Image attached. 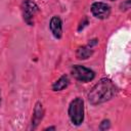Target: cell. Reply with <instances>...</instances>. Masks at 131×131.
Segmentation results:
<instances>
[{
	"label": "cell",
	"mask_w": 131,
	"mask_h": 131,
	"mask_svg": "<svg viewBox=\"0 0 131 131\" xmlns=\"http://www.w3.org/2000/svg\"><path fill=\"white\" fill-rule=\"evenodd\" d=\"M119 89L117 85L108 78H101L87 94L88 101L91 105H98L114 98Z\"/></svg>",
	"instance_id": "1"
},
{
	"label": "cell",
	"mask_w": 131,
	"mask_h": 131,
	"mask_svg": "<svg viewBox=\"0 0 131 131\" xmlns=\"http://www.w3.org/2000/svg\"><path fill=\"white\" fill-rule=\"evenodd\" d=\"M94 53V50L90 47H88L87 45L84 46H79L76 50V57L79 60H86L88 58H90Z\"/></svg>",
	"instance_id": "9"
},
{
	"label": "cell",
	"mask_w": 131,
	"mask_h": 131,
	"mask_svg": "<svg viewBox=\"0 0 131 131\" xmlns=\"http://www.w3.org/2000/svg\"><path fill=\"white\" fill-rule=\"evenodd\" d=\"M39 11V6L33 0H24L21 2V14L26 25L32 27L35 24V16Z\"/></svg>",
	"instance_id": "3"
},
{
	"label": "cell",
	"mask_w": 131,
	"mask_h": 131,
	"mask_svg": "<svg viewBox=\"0 0 131 131\" xmlns=\"http://www.w3.org/2000/svg\"><path fill=\"white\" fill-rule=\"evenodd\" d=\"M90 10H91L92 15L94 17L98 18V19H106V18H108V16L111 15V12H112L111 6L107 3L102 2V1L93 2L91 4Z\"/></svg>",
	"instance_id": "5"
},
{
	"label": "cell",
	"mask_w": 131,
	"mask_h": 131,
	"mask_svg": "<svg viewBox=\"0 0 131 131\" xmlns=\"http://www.w3.org/2000/svg\"><path fill=\"white\" fill-rule=\"evenodd\" d=\"M98 44V40L96 39V38H94V39H91V40H89L88 41V44H87V46L88 47H90V48H93L94 46H96Z\"/></svg>",
	"instance_id": "13"
},
{
	"label": "cell",
	"mask_w": 131,
	"mask_h": 131,
	"mask_svg": "<svg viewBox=\"0 0 131 131\" xmlns=\"http://www.w3.org/2000/svg\"><path fill=\"white\" fill-rule=\"evenodd\" d=\"M71 75L75 80L80 83H88L95 78V72L93 70L81 64L73 66L71 68Z\"/></svg>",
	"instance_id": "4"
},
{
	"label": "cell",
	"mask_w": 131,
	"mask_h": 131,
	"mask_svg": "<svg viewBox=\"0 0 131 131\" xmlns=\"http://www.w3.org/2000/svg\"><path fill=\"white\" fill-rule=\"evenodd\" d=\"M111 1H115V0H111Z\"/></svg>",
	"instance_id": "16"
},
{
	"label": "cell",
	"mask_w": 131,
	"mask_h": 131,
	"mask_svg": "<svg viewBox=\"0 0 131 131\" xmlns=\"http://www.w3.org/2000/svg\"><path fill=\"white\" fill-rule=\"evenodd\" d=\"M44 114H45V111H44V106H43L42 102L37 101L35 103L31 123H30V129L31 130H35L38 128V126L40 125V123L42 122V120L44 118Z\"/></svg>",
	"instance_id": "6"
},
{
	"label": "cell",
	"mask_w": 131,
	"mask_h": 131,
	"mask_svg": "<svg viewBox=\"0 0 131 131\" xmlns=\"http://www.w3.org/2000/svg\"><path fill=\"white\" fill-rule=\"evenodd\" d=\"M130 8V0H125L121 5H120V9L123 11H127Z\"/></svg>",
	"instance_id": "12"
},
{
	"label": "cell",
	"mask_w": 131,
	"mask_h": 131,
	"mask_svg": "<svg viewBox=\"0 0 131 131\" xmlns=\"http://www.w3.org/2000/svg\"><path fill=\"white\" fill-rule=\"evenodd\" d=\"M70 85V78L68 75H62L60 76L55 82H53L52 86H51V89L52 91H62L63 89L68 88V86Z\"/></svg>",
	"instance_id": "8"
},
{
	"label": "cell",
	"mask_w": 131,
	"mask_h": 131,
	"mask_svg": "<svg viewBox=\"0 0 131 131\" xmlns=\"http://www.w3.org/2000/svg\"><path fill=\"white\" fill-rule=\"evenodd\" d=\"M49 31L52 34V36L59 40L62 38V19L58 15H53L49 20Z\"/></svg>",
	"instance_id": "7"
},
{
	"label": "cell",
	"mask_w": 131,
	"mask_h": 131,
	"mask_svg": "<svg viewBox=\"0 0 131 131\" xmlns=\"http://www.w3.org/2000/svg\"><path fill=\"white\" fill-rule=\"evenodd\" d=\"M68 116L74 126H81L85 119V102L82 97H75L68 107Z\"/></svg>",
	"instance_id": "2"
},
{
	"label": "cell",
	"mask_w": 131,
	"mask_h": 131,
	"mask_svg": "<svg viewBox=\"0 0 131 131\" xmlns=\"http://www.w3.org/2000/svg\"><path fill=\"white\" fill-rule=\"evenodd\" d=\"M111 128V121L108 119H104L100 122L99 126H98V129L101 130V131H104V130H108Z\"/></svg>",
	"instance_id": "10"
},
{
	"label": "cell",
	"mask_w": 131,
	"mask_h": 131,
	"mask_svg": "<svg viewBox=\"0 0 131 131\" xmlns=\"http://www.w3.org/2000/svg\"><path fill=\"white\" fill-rule=\"evenodd\" d=\"M47 130H56V127L55 126H50V127H46V128H44V131H47Z\"/></svg>",
	"instance_id": "14"
},
{
	"label": "cell",
	"mask_w": 131,
	"mask_h": 131,
	"mask_svg": "<svg viewBox=\"0 0 131 131\" xmlns=\"http://www.w3.org/2000/svg\"><path fill=\"white\" fill-rule=\"evenodd\" d=\"M1 100H2V94H1V90H0V104H1Z\"/></svg>",
	"instance_id": "15"
},
{
	"label": "cell",
	"mask_w": 131,
	"mask_h": 131,
	"mask_svg": "<svg viewBox=\"0 0 131 131\" xmlns=\"http://www.w3.org/2000/svg\"><path fill=\"white\" fill-rule=\"evenodd\" d=\"M88 25H89V18H88L87 16H84V17L82 18V20L79 23V26H78L77 31H78V32L83 31V30H84Z\"/></svg>",
	"instance_id": "11"
}]
</instances>
